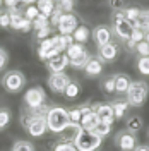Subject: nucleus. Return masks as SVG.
I'll return each instance as SVG.
<instances>
[{"instance_id": "obj_1", "label": "nucleus", "mask_w": 149, "mask_h": 151, "mask_svg": "<svg viewBox=\"0 0 149 151\" xmlns=\"http://www.w3.org/2000/svg\"><path fill=\"white\" fill-rule=\"evenodd\" d=\"M47 127L48 131L55 132V134H60V132H64L67 125L70 124L69 120V113L64 106H53V108H50L47 112Z\"/></svg>"}, {"instance_id": "obj_2", "label": "nucleus", "mask_w": 149, "mask_h": 151, "mask_svg": "<svg viewBox=\"0 0 149 151\" xmlns=\"http://www.w3.org/2000/svg\"><path fill=\"white\" fill-rule=\"evenodd\" d=\"M127 103L132 106H142L148 100L149 86L144 81H132L129 89H127Z\"/></svg>"}, {"instance_id": "obj_3", "label": "nucleus", "mask_w": 149, "mask_h": 151, "mask_svg": "<svg viewBox=\"0 0 149 151\" xmlns=\"http://www.w3.org/2000/svg\"><path fill=\"white\" fill-rule=\"evenodd\" d=\"M103 142V137L93 134L91 131H82L74 139V146L77 151H96Z\"/></svg>"}, {"instance_id": "obj_4", "label": "nucleus", "mask_w": 149, "mask_h": 151, "mask_svg": "<svg viewBox=\"0 0 149 151\" xmlns=\"http://www.w3.org/2000/svg\"><path fill=\"white\" fill-rule=\"evenodd\" d=\"M2 84L5 88V91H9V93H19L26 86V76L22 74L21 70H9L7 74L4 76Z\"/></svg>"}, {"instance_id": "obj_5", "label": "nucleus", "mask_w": 149, "mask_h": 151, "mask_svg": "<svg viewBox=\"0 0 149 151\" xmlns=\"http://www.w3.org/2000/svg\"><path fill=\"white\" fill-rule=\"evenodd\" d=\"M47 94L43 91V88L39 86H33L24 93V105L28 106V110H38L45 105Z\"/></svg>"}, {"instance_id": "obj_6", "label": "nucleus", "mask_w": 149, "mask_h": 151, "mask_svg": "<svg viewBox=\"0 0 149 151\" xmlns=\"http://www.w3.org/2000/svg\"><path fill=\"white\" fill-rule=\"evenodd\" d=\"M112 21H113V33L120 38V40H125V41H127V40L130 38L132 31H134L132 22H129L127 19L123 17L122 12H115Z\"/></svg>"}, {"instance_id": "obj_7", "label": "nucleus", "mask_w": 149, "mask_h": 151, "mask_svg": "<svg viewBox=\"0 0 149 151\" xmlns=\"http://www.w3.org/2000/svg\"><path fill=\"white\" fill-rule=\"evenodd\" d=\"M58 53H62V52L57 47V36L41 40V43L38 47V57H39V60H50L55 55H58Z\"/></svg>"}, {"instance_id": "obj_8", "label": "nucleus", "mask_w": 149, "mask_h": 151, "mask_svg": "<svg viewBox=\"0 0 149 151\" xmlns=\"http://www.w3.org/2000/svg\"><path fill=\"white\" fill-rule=\"evenodd\" d=\"M77 26H79L77 17L72 12H67V14H62V17L57 24V29H58V35H72Z\"/></svg>"}, {"instance_id": "obj_9", "label": "nucleus", "mask_w": 149, "mask_h": 151, "mask_svg": "<svg viewBox=\"0 0 149 151\" xmlns=\"http://www.w3.org/2000/svg\"><path fill=\"white\" fill-rule=\"evenodd\" d=\"M69 83H70V77L65 72H55V74H50L48 77V88L53 93H64Z\"/></svg>"}, {"instance_id": "obj_10", "label": "nucleus", "mask_w": 149, "mask_h": 151, "mask_svg": "<svg viewBox=\"0 0 149 151\" xmlns=\"http://www.w3.org/2000/svg\"><path fill=\"white\" fill-rule=\"evenodd\" d=\"M117 146L120 148L122 151H134V148L137 146V142H135V134H132L129 131H123L120 134H117Z\"/></svg>"}, {"instance_id": "obj_11", "label": "nucleus", "mask_w": 149, "mask_h": 151, "mask_svg": "<svg viewBox=\"0 0 149 151\" xmlns=\"http://www.w3.org/2000/svg\"><path fill=\"white\" fill-rule=\"evenodd\" d=\"M67 65H69V57H67L65 53H58V55H55L53 58L47 60V67L52 74H55V72H64L67 69Z\"/></svg>"}, {"instance_id": "obj_12", "label": "nucleus", "mask_w": 149, "mask_h": 151, "mask_svg": "<svg viewBox=\"0 0 149 151\" xmlns=\"http://www.w3.org/2000/svg\"><path fill=\"white\" fill-rule=\"evenodd\" d=\"M117 57H118V47L112 41L103 47H98V58L101 62H113Z\"/></svg>"}, {"instance_id": "obj_13", "label": "nucleus", "mask_w": 149, "mask_h": 151, "mask_svg": "<svg viewBox=\"0 0 149 151\" xmlns=\"http://www.w3.org/2000/svg\"><path fill=\"white\" fill-rule=\"evenodd\" d=\"M94 113L98 115L100 122H108V124H113L115 120V115H113V108L110 103H98L93 106Z\"/></svg>"}, {"instance_id": "obj_14", "label": "nucleus", "mask_w": 149, "mask_h": 151, "mask_svg": "<svg viewBox=\"0 0 149 151\" xmlns=\"http://www.w3.org/2000/svg\"><path fill=\"white\" fill-rule=\"evenodd\" d=\"M93 38L98 47H103V45H106V43L112 41V29L108 28V26H103V24L101 26H96L93 29Z\"/></svg>"}, {"instance_id": "obj_15", "label": "nucleus", "mask_w": 149, "mask_h": 151, "mask_svg": "<svg viewBox=\"0 0 149 151\" xmlns=\"http://www.w3.org/2000/svg\"><path fill=\"white\" fill-rule=\"evenodd\" d=\"M101 70H103V62L98 57H91V58L86 62V65H84V72H86V76H89V77L100 76Z\"/></svg>"}, {"instance_id": "obj_16", "label": "nucleus", "mask_w": 149, "mask_h": 151, "mask_svg": "<svg viewBox=\"0 0 149 151\" xmlns=\"http://www.w3.org/2000/svg\"><path fill=\"white\" fill-rule=\"evenodd\" d=\"M98 122H100V119H98V115L94 113V110H89V112H84L82 113L81 122H79V124H81L82 131H93Z\"/></svg>"}, {"instance_id": "obj_17", "label": "nucleus", "mask_w": 149, "mask_h": 151, "mask_svg": "<svg viewBox=\"0 0 149 151\" xmlns=\"http://www.w3.org/2000/svg\"><path fill=\"white\" fill-rule=\"evenodd\" d=\"M81 132H82L81 124L70 122V124L65 127V129H64V132H60V134L64 136V139H62V141H70V142H74V139L79 136V134H81Z\"/></svg>"}, {"instance_id": "obj_18", "label": "nucleus", "mask_w": 149, "mask_h": 151, "mask_svg": "<svg viewBox=\"0 0 149 151\" xmlns=\"http://www.w3.org/2000/svg\"><path fill=\"white\" fill-rule=\"evenodd\" d=\"M113 79H115V93H127V89H129V86H130V77L127 74H115L113 76Z\"/></svg>"}, {"instance_id": "obj_19", "label": "nucleus", "mask_w": 149, "mask_h": 151, "mask_svg": "<svg viewBox=\"0 0 149 151\" xmlns=\"http://www.w3.org/2000/svg\"><path fill=\"white\" fill-rule=\"evenodd\" d=\"M89 36H91V31H89V28H86V26H77L75 31L72 33L74 43H81V45H84L89 40Z\"/></svg>"}, {"instance_id": "obj_20", "label": "nucleus", "mask_w": 149, "mask_h": 151, "mask_svg": "<svg viewBox=\"0 0 149 151\" xmlns=\"http://www.w3.org/2000/svg\"><path fill=\"white\" fill-rule=\"evenodd\" d=\"M36 7H38V10H39V14H43L45 17L50 19L52 12L55 9V0H38Z\"/></svg>"}, {"instance_id": "obj_21", "label": "nucleus", "mask_w": 149, "mask_h": 151, "mask_svg": "<svg viewBox=\"0 0 149 151\" xmlns=\"http://www.w3.org/2000/svg\"><path fill=\"white\" fill-rule=\"evenodd\" d=\"M112 108H113L115 119H122L127 112V108H129V103H127V100H117V101L112 103Z\"/></svg>"}, {"instance_id": "obj_22", "label": "nucleus", "mask_w": 149, "mask_h": 151, "mask_svg": "<svg viewBox=\"0 0 149 151\" xmlns=\"http://www.w3.org/2000/svg\"><path fill=\"white\" fill-rule=\"evenodd\" d=\"M142 129V117L140 115H132L127 119V131L132 132V134H135V132H139Z\"/></svg>"}, {"instance_id": "obj_23", "label": "nucleus", "mask_w": 149, "mask_h": 151, "mask_svg": "<svg viewBox=\"0 0 149 151\" xmlns=\"http://www.w3.org/2000/svg\"><path fill=\"white\" fill-rule=\"evenodd\" d=\"M84 52H87V50L84 48V45H81V43H72V45L65 50V55L69 57V60H70V58H75V57L82 55Z\"/></svg>"}, {"instance_id": "obj_24", "label": "nucleus", "mask_w": 149, "mask_h": 151, "mask_svg": "<svg viewBox=\"0 0 149 151\" xmlns=\"http://www.w3.org/2000/svg\"><path fill=\"white\" fill-rule=\"evenodd\" d=\"M93 134H96V136H100V137H106L110 132H112V124H108V122H98L96 124V127H94Z\"/></svg>"}, {"instance_id": "obj_25", "label": "nucleus", "mask_w": 149, "mask_h": 151, "mask_svg": "<svg viewBox=\"0 0 149 151\" xmlns=\"http://www.w3.org/2000/svg\"><path fill=\"white\" fill-rule=\"evenodd\" d=\"M79 93H81V86L77 84V83H74V81H70V83L67 84V88L64 89V94H65V98H69V100L77 98Z\"/></svg>"}, {"instance_id": "obj_26", "label": "nucleus", "mask_w": 149, "mask_h": 151, "mask_svg": "<svg viewBox=\"0 0 149 151\" xmlns=\"http://www.w3.org/2000/svg\"><path fill=\"white\" fill-rule=\"evenodd\" d=\"M91 58V55L87 53V52H84L82 55L75 57V58H70L69 60V65H72L74 69H84V65H86V62Z\"/></svg>"}, {"instance_id": "obj_27", "label": "nucleus", "mask_w": 149, "mask_h": 151, "mask_svg": "<svg viewBox=\"0 0 149 151\" xmlns=\"http://www.w3.org/2000/svg\"><path fill=\"white\" fill-rule=\"evenodd\" d=\"M140 12H142V10H140L139 7H125V9L122 10L123 17L127 19L129 22H134V21H135V19L140 16Z\"/></svg>"}, {"instance_id": "obj_28", "label": "nucleus", "mask_w": 149, "mask_h": 151, "mask_svg": "<svg viewBox=\"0 0 149 151\" xmlns=\"http://www.w3.org/2000/svg\"><path fill=\"white\" fill-rule=\"evenodd\" d=\"M10 120H12V113L9 108H0V131L7 129Z\"/></svg>"}, {"instance_id": "obj_29", "label": "nucleus", "mask_w": 149, "mask_h": 151, "mask_svg": "<svg viewBox=\"0 0 149 151\" xmlns=\"http://www.w3.org/2000/svg\"><path fill=\"white\" fill-rule=\"evenodd\" d=\"M55 5H57L60 10H62L64 14H67V12H72V10H74L75 0H57Z\"/></svg>"}, {"instance_id": "obj_30", "label": "nucleus", "mask_w": 149, "mask_h": 151, "mask_svg": "<svg viewBox=\"0 0 149 151\" xmlns=\"http://www.w3.org/2000/svg\"><path fill=\"white\" fill-rule=\"evenodd\" d=\"M47 26H50V19L45 17L43 14H39L34 21H31V28L34 29V31H38V29H41V28H47Z\"/></svg>"}, {"instance_id": "obj_31", "label": "nucleus", "mask_w": 149, "mask_h": 151, "mask_svg": "<svg viewBox=\"0 0 149 151\" xmlns=\"http://www.w3.org/2000/svg\"><path fill=\"white\" fill-rule=\"evenodd\" d=\"M12 151H34V146L29 141H16L12 144Z\"/></svg>"}, {"instance_id": "obj_32", "label": "nucleus", "mask_w": 149, "mask_h": 151, "mask_svg": "<svg viewBox=\"0 0 149 151\" xmlns=\"http://www.w3.org/2000/svg\"><path fill=\"white\" fill-rule=\"evenodd\" d=\"M137 69H139V72L142 76H149V57H139Z\"/></svg>"}, {"instance_id": "obj_33", "label": "nucleus", "mask_w": 149, "mask_h": 151, "mask_svg": "<svg viewBox=\"0 0 149 151\" xmlns=\"http://www.w3.org/2000/svg\"><path fill=\"white\" fill-rule=\"evenodd\" d=\"M53 151H77V148L70 141H60L53 146Z\"/></svg>"}, {"instance_id": "obj_34", "label": "nucleus", "mask_w": 149, "mask_h": 151, "mask_svg": "<svg viewBox=\"0 0 149 151\" xmlns=\"http://www.w3.org/2000/svg\"><path fill=\"white\" fill-rule=\"evenodd\" d=\"M22 16L28 19V21H34V19L39 16V10H38L36 5H28V7H26V10L22 12Z\"/></svg>"}, {"instance_id": "obj_35", "label": "nucleus", "mask_w": 149, "mask_h": 151, "mask_svg": "<svg viewBox=\"0 0 149 151\" xmlns=\"http://www.w3.org/2000/svg\"><path fill=\"white\" fill-rule=\"evenodd\" d=\"M101 89L105 91V93H108V94L115 93V79H113V76L112 77H106V79L103 81L101 83Z\"/></svg>"}, {"instance_id": "obj_36", "label": "nucleus", "mask_w": 149, "mask_h": 151, "mask_svg": "<svg viewBox=\"0 0 149 151\" xmlns=\"http://www.w3.org/2000/svg\"><path fill=\"white\" fill-rule=\"evenodd\" d=\"M69 113V120L74 124H79L81 122V117H82V112H81V108L77 106V108H72V110H67Z\"/></svg>"}, {"instance_id": "obj_37", "label": "nucleus", "mask_w": 149, "mask_h": 151, "mask_svg": "<svg viewBox=\"0 0 149 151\" xmlns=\"http://www.w3.org/2000/svg\"><path fill=\"white\" fill-rule=\"evenodd\" d=\"M134 50H135L140 57H149V43L148 41H139Z\"/></svg>"}, {"instance_id": "obj_38", "label": "nucleus", "mask_w": 149, "mask_h": 151, "mask_svg": "<svg viewBox=\"0 0 149 151\" xmlns=\"http://www.w3.org/2000/svg\"><path fill=\"white\" fill-rule=\"evenodd\" d=\"M62 14H64V12L55 5V9H53L52 16H50V26H55L57 28V24H58V21H60V17H62Z\"/></svg>"}, {"instance_id": "obj_39", "label": "nucleus", "mask_w": 149, "mask_h": 151, "mask_svg": "<svg viewBox=\"0 0 149 151\" xmlns=\"http://www.w3.org/2000/svg\"><path fill=\"white\" fill-rule=\"evenodd\" d=\"M108 5L115 12H122V10L125 9V0H108Z\"/></svg>"}, {"instance_id": "obj_40", "label": "nucleus", "mask_w": 149, "mask_h": 151, "mask_svg": "<svg viewBox=\"0 0 149 151\" xmlns=\"http://www.w3.org/2000/svg\"><path fill=\"white\" fill-rule=\"evenodd\" d=\"M50 33H52V26H47V28H41V29H38V31H34V35H36V38L39 41L50 38Z\"/></svg>"}, {"instance_id": "obj_41", "label": "nucleus", "mask_w": 149, "mask_h": 151, "mask_svg": "<svg viewBox=\"0 0 149 151\" xmlns=\"http://www.w3.org/2000/svg\"><path fill=\"white\" fill-rule=\"evenodd\" d=\"M7 62H9V53L0 47V70H4L7 67Z\"/></svg>"}, {"instance_id": "obj_42", "label": "nucleus", "mask_w": 149, "mask_h": 151, "mask_svg": "<svg viewBox=\"0 0 149 151\" xmlns=\"http://www.w3.org/2000/svg\"><path fill=\"white\" fill-rule=\"evenodd\" d=\"M0 28H10V17L7 12H0Z\"/></svg>"}, {"instance_id": "obj_43", "label": "nucleus", "mask_w": 149, "mask_h": 151, "mask_svg": "<svg viewBox=\"0 0 149 151\" xmlns=\"http://www.w3.org/2000/svg\"><path fill=\"white\" fill-rule=\"evenodd\" d=\"M4 2V5L7 7V9H12V7H17V4L21 0H2Z\"/></svg>"}, {"instance_id": "obj_44", "label": "nucleus", "mask_w": 149, "mask_h": 151, "mask_svg": "<svg viewBox=\"0 0 149 151\" xmlns=\"http://www.w3.org/2000/svg\"><path fill=\"white\" fill-rule=\"evenodd\" d=\"M134 151H149V146H146V144H139V146L134 148Z\"/></svg>"}, {"instance_id": "obj_45", "label": "nucleus", "mask_w": 149, "mask_h": 151, "mask_svg": "<svg viewBox=\"0 0 149 151\" xmlns=\"http://www.w3.org/2000/svg\"><path fill=\"white\" fill-rule=\"evenodd\" d=\"M21 2H22V4H26V5H34L38 0H21Z\"/></svg>"}, {"instance_id": "obj_46", "label": "nucleus", "mask_w": 149, "mask_h": 151, "mask_svg": "<svg viewBox=\"0 0 149 151\" xmlns=\"http://www.w3.org/2000/svg\"><path fill=\"white\" fill-rule=\"evenodd\" d=\"M142 12H144V17H146V21H148V24H149V10H142Z\"/></svg>"}, {"instance_id": "obj_47", "label": "nucleus", "mask_w": 149, "mask_h": 151, "mask_svg": "<svg viewBox=\"0 0 149 151\" xmlns=\"http://www.w3.org/2000/svg\"><path fill=\"white\" fill-rule=\"evenodd\" d=\"M2 5H4V2H2V0H0V7H2Z\"/></svg>"}, {"instance_id": "obj_48", "label": "nucleus", "mask_w": 149, "mask_h": 151, "mask_svg": "<svg viewBox=\"0 0 149 151\" xmlns=\"http://www.w3.org/2000/svg\"><path fill=\"white\" fill-rule=\"evenodd\" d=\"M146 132H148V137H149V127H148V131H146Z\"/></svg>"}]
</instances>
